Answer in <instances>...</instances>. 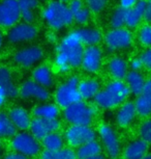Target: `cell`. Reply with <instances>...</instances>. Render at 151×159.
<instances>
[{"label": "cell", "instance_id": "obj_12", "mask_svg": "<svg viewBox=\"0 0 151 159\" xmlns=\"http://www.w3.org/2000/svg\"><path fill=\"white\" fill-rule=\"evenodd\" d=\"M21 19L18 0L0 1V27L11 28Z\"/></svg>", "mask_w": 151, "mask_h": 159}, {"label": "cell", "instance_id": "obj_15", "mask_svg": "<svg viewBox=\"0 0 151 159\" xmlns=\"http://www.w3.org/2000/svg\"><path fill=\"white\" fill-rule=\"evenodd\" d=\"M103 52L99 47L89 46L84 48L81 67L89 74H96L102 68Z\"/></svg>", "mask_w": 151, "mask_h": 159}, {"label": "cell", "instance_id": "obj_42", "mask_svg": "<svg viewBox=\"0 0 151 159\" xmlns=\"http://www.w3.org/2000/svg\"><path fill=\"white\" fill-rule=\"evenodd\" d=\"M139 0H120L119 1V7L123 10H129V8L134 7L138 3Z\"/></svg>", "mask_w": 151, "mask_h": 159}, {"label": "cell", "instance_id": "obj_30", "mask_svg": "<svg viewBox=\"0 0 151 159\" xmlns=\"http://www.w3.org/2000/svg\"><path fill=\"white\" fill-rule=\"evenodd\" d=\"M134 104L137 116L143 119H148L151 112V95L141 94L137 96Z\"/></svg>", "mask_w": 151, "mask_h": 159}, {"label": "cell", "instance_id": "obj_38", "mask_svg": "<svg viewBox=\"0 0 151 159\" xmlns=\"http://www.w3.org/2000/svg\"><path fill=\"white\" fill-rule=\"evenodd\" d=\"M90 11L88 10L87 7H83L81 8L79 11H77V13L73 16V21H76L77 23L80 24V25H85L86 23L89 21V18H90Z\"/></svg>", "mask_w": 151, "mask_h": 159}, {"label": "cell", "instance_id": "obj_16", "mask_svg": "<svg viewBox=\"0 0 151 159\" xmlns=\"http://www.w3.org/2000/svg\"><path fill=\"white\" fill-rule=\"evenodd\" d=\"M137 116L134 102L125 101L117 108V111L115 113V121L119 127L127 128L135 122Z\"/></svg>", "mask_w": 151, "mask_h": 159}, {"label": "cell", "instance_id": "obj_23", "mask_svg": "<svg viewBox=\"0 0 151 159\" xmlns=\"http://www.w3.org/2000/svg\"><path fill=\"white\" fill-rule=\"evenodd\" d=\"M128 69V62L121 56H113L108 62L109 74L114 80H124Z\"/></svg>", "mask_w": 151, "mask_h": 159}, {"label": "cell", "instance_id": "obj_13", "mask_svg": "<svg viewBox=\"0 0 151 159\" xmlns=\"http://www.w3.org/2000/svg\"><path fill=\"white\" fill-rule=\"evenodd\" d=\"M38 30L29 23H18L10 28L7 34V41L10 44H22L33 41L37 37Z\"/></svg>", "mask_w": 151, "mask_h": 159}, {"label": "cell", "instance_id": "obj_2", "mask_svg": "<svg viewBox=\"0 0 151 159\" xmlns=\"http://www.w3.org/2000/svg\"><path fill=\"white\" fill-rule=\"evenodd\" d=\"M97 113L96 106L80 100L63 108L62 116L69 125L91 126Z\"/></svg>", "mask_w": 151, "mask_h": 159}, {"label": "cell", "instance_id": "obj_6", "mask_svg": "<svg viewBox=\"0 0 151 159\" xmlns=\"http://www.w3.org/2000/svg\"><path fill=\"white\" fill-rule=\"evenodd\" d=\"M96 134L97 137H99L102 148L106 151L107 155L111 159H116L119 157L122 146H121L120 137L116 130L110 124L103 123L97 128Z\"/></svg>", "mask_w": 151, "mask_h": 159}, {"label": "cell", "instance_id": "obj_39", "mask_svg": "<svg viewBox=\"0 0 151 159\" xmlns=\"http://www.w3.org/2000/svg\"><path fill=\"white\" fill-rule=\"evenodd\" d=\"M139 58H140L142 65H143V68L147 69V70H150V68H151V50H150V48H146V49L140 54Z\"/></svg>", "mask_w": 151, "mask_h": 159}, {"label": "cell", "instance_id": "obj_19", "mask_svg": "<svg viewBox=\"0 0 151 159\" xmlns=\"http://www.w3.org/2000/svg\"><path fill=\"white\" fill-rule=\"evenodd\" d=\"M32 78L34 82H36L37 84L47 89H51L55 84V78L54 74L51 70V68L47 65H40L36 66L31 74Z\"/></svg>", "mask_w": 151, "mask_h": 159}, {"label": "cell", "instance_id": "obj_20", "mask_svg": "<svg viewBox=\"0 0 151 159\" xmlns=\"http://www.w3.org/2000/svg\"><path fill=\"white\" fill-rule=\"evenodd\" d=\"M102 88L99 80L95 78H84L80 79L78 84V91L81 97V100L87 102L93 100Z\"/></svg>", "mask_w": 151, "mask_h": 159}, {"label": "cell", "instance_id": "obj_14", "mask_svg": "<svg viewBox=\"0 0 151 159\" xmlns=\"http://www.w3.org/2000/svg\"><path fill=\"white\" fill-rule=\"evenodd\" d=\"M60 128H61V122L59 121V119L44 120V119L33 118L31 120L29 131H30L31 135H33L35 139L40 142L49 133L58 132L60 130Z\"/></svg>", "mask_w": 151, "mask_h": 159}, {"label": "cell", "instance_id": "obj_31", "mask_svg": "<svg viewBox=\"0 0 151 159\" xmlns=\"http://www.w3.org/2000/svg\"><path fill=\"white\" fill-rule=\"evenodd\" d=\"M16 133L17 130L10 122L7 113L0 111V139H11Z\"/></svg>", "mask_w": 151, "mask_h": 159}, {"label": "cell", "instance_id": "obj_32", "mask_svg": "<svg viewBox=\"0 0 151 159\" xmlns=\"http://www.w3.org/2000/svg\"><path fill=\"white\" fill-rule=\"evenodd\" d=\"M125 13L126 10H123L121 7H117L116 10L113 11L111 16V26L112 28H122L124 26V22H125Z\"/></svg>", "mask_w": 151, "mask_h": 159}, {"label": "cell", "instance_id": "obj_18", "mask_svg": "<svg viewBox=\"0 0 151 159\" xmlns=\"http://www.w3.org/2000/svg\"><path fill=\"white\" fill-rule=\"evenodd\" d=\"M10 122L13 123L16 130L20 131H27L29 130L31 123V115L27 109L22 106H15L10 109L7 113Z\"/></svg>", "mask_w": 151, "mask_h": 159}, {"label": "cell", "instance_id": "obj_5", "mask_svg": "<svg viewBox=\"0 0 151 159\" xmlns=\"http://www.w3.org/2000/svg\"><path fill=\"white\" fill-rule=\"evenodd\" d=\"M79 81L80 78L76 75H73L56 88L54 93V99L55 104L59 108L63 109L81 100L78 91Z\"/></svg>", "mask_w": 151, "mask_h": 159}, {"label": "cell", "instance_id": "obj_17", "mask_svg": "<svg viewBox=\"0 0 151 159\" xmlns=\"http://www.w3.org/2000/svg\"><path fill=\"white\" fill-rule=\"evenodd\" d=\"M149 151V143L143 139H137L129 142L121 150V156L123 159H142Z\"/></svg>", "mask_w": 151, "mask_h": 159}, {"label": "cell", "instance_id": "obj_29", "mask_svg": "<svg viewBox=\"0 0 151 159\" xmlns=\"http://www.w3.org/2000/svg\"><path fill=\"white\" fill-rule=\"evenodd\" d=\"M21 19L24 23L31 24L35 19L34 10L38 7V0H18Z\"/></svg>", "mask_w": 151, "mask_h": 159}, {"label": "cell", "instance_id": "obj_34", "mask_svg": "<svg viewBox=\"0 0 151 159\" xmlns=\"http://www.w3.org/2000/svg\"><path fill=\"white\" fill-rule=\"evenodd\" d=\"M54 64H55V67L56 69L58 70V72L60 73H67L70 69V66L69 64V61L67 58L64 56L62 53L60 52H56V55H55V59H54Z\"/></svg>", "mask_w": 151, "mask_h": 159}, {"label": "cell", "instance_id": "obj_28", "mask_svg": "<svg viewBox=\"0 0 151 159\" xmlns=\"http://www.w3.org/2000/svg\"><path fill=\"white\" fill-rule=\"evenodd\" d=\"M64 137L59 132H52L46 135L43 139L40 140L41 148L48 151L56 152L59 151L60 149L64 148Z\"/></svg>", "mask_w": 151, "mask_h": 159}, {"label": "cell", "instance_id": "obj_26", "mask_svg": "<svg viewBox=\"0 0 151 159\" xmlns=\"http://www.w3.org/2000/svg\"><path fill=\"white\" fill-rule=\"evenodd\" d=\"M78 34L80 41L83 46L89 47V46H96L102 40V34L95 28L92 27H83L76 29Z\"/></svg>", "mask_w": 151, "mask_h": 159}, {"label": "cell", "instance_id": "obj_46", "mask_svg": "<svg viewBox=\"0 0 151 159\" xmlns=\"http://www.w3.org/2000/svg\"><path fill=\"white\" fill-rule=\"evenodd\" d=\"M88 159H106V157H105V155L102 153V154L96 155V156H94V157H91V158H88Z\"/></svg>", "mask_w": 151, "mask_h": 159}, {"label": "cell", "instance_id": "obj_4", "mask_svg": "<svg viewBox=\"0 0 151 159\" xmlns=\"http://www.w3.org/2000/svg\"><path fill=\"white\" fill-rule=\"evenodd\" d=\"M56 52L62 53L69 61L70 68L81 67L82 56L84 52V46L82 45L76 30L69 32L61 40Z\"/></svg>", "mask_w": 151, "mask_h": 159}, {"label": "cell", "instance_id": "obj_41", "mask_svg": "<svg viewBox=\"0 0 151 159\" xmlns=\"http://www.w3.org/2000/svg\"><path fill=\"white\" fill-rule=\"evenodd\" d=\"M128 68H131V71L141 72V70L143 69V65H142L140 58L136 57V58H132L131 62L128 64Z\"/></svg>", "mask_w": 151, "mask_h": 159}, {"label": "cell", "instance_id": "obj_22", "mask_svg": "<svg viewBox=\"0 0 151 159\" xmlns=\"http://www.w3.org/2000/svg\"><path fill=\"white\" fill-rule=\"evenodd\" d=\"M60 108L55 103L44 102L37 104L32 110V115L34 118L44 120H56L60 116Z\"/></svg>", "mask_w": 151, "mask_h": 159}, {"label": "cell", "instance_id": "obj_45", "mask_svg": "<svg viewBox=\"0 0 151 159\" xmlns=\"http://www.w3.org/2000/svg\"><path fill=\"white\" fill-rule=\"evenodd\" d=\"M7 95L6 93H5V91L2 88H0V108H1L2 106L5 104V102H6L7 100Z\"/></svg>", "mask_w": 151, "mask_h": 159}, {"label": "cell", "instance_id": "obj_9", "mask_svg": "<svg viewBox=\"0 0 151 159\" xmlns=\"http://www.w3.org/2000/svg\"><path fill=\"white\" fill-rule=\"evenodd\" d=\"M105 43L110 51L126 50L132 47L134 37L128 28H112L107 32Z\"/></svg>", "mask_w": 151, "mask_h": 159}, {"label": "cell", "instance_id": "obj_35", "mask_svg": "<svg viewBox=\"0 0 151 159\" xmlns=\"http://www.w3.org/2000/svg\"><path fill=\"white\" fill-rule=\"evenodd\" d=\"M139 139L149 143L151 140V122L149 119L144 120L139 127Z\"/></svg>", "mask_w": 151, "mask_h": 159}, {"label": "cell", "instance_id": "obj_37", "mask_svg": "<svg viewBox=\"0 0 151 159\" xmlns=\"http://www.w3.org/2000/svg\"><path fill=\"white\" fill-rule=\"evenodd\" d=\"M86 7L89 10L90 13L99 14L103 11L107 7L108 0H85Z\"/></svg>", "mask_w": 151, "mask_h": 159}, {"label": "cell", "instance_id": "obj_25", "mask_svg": "<svg viewBox=\"0 0 151 159\" xmlns=\"http://www.w3.org/2000/svg\"><path fill=\"white\" fill-rule=\"evenodd\" d=\"M124 80H125L124 82H125V84L128 88L131 95H134L136 97L142 93L145 81H146L144 75L141 72H135V71H128V73L126 74Z\"/></svg>", "mask_w": 151, "mask_h": 159}, {"label": "cell", "instance_id": "obj_27", "mask_svg": "<svg viewBox=\"0 0 151 159\" xmlns=\"http://www.w3.org/2000/svg\"><path fill=\"white\" fill-rule=\"evenodd\" d=\"M103 153V148L97 139L91 140L77 148V159H88Z\"/></svg>", "mask_w": 151, "mask_h": 159}, {"label": "cell", "instance_id": "obj_3", "mask_svg": "<svg viewBox=\"0 0 151 159\" xmlns=\"http://www.w3.org/2000/svg\"><path fill=\"white\" fill-rule=\"evenodd\" d=\"M43 18L54 30H61L73 22L69 7L58 0H53L44 8Z\"/></svg>", "mask_w": 151, "mask_h": 159}, {"label": "cell", "instance_id": "obj_8", "mask_svg": "<svg viewBox=\"0 0 151 159\" xmlns=\"http://www.w3.org/2000/svg\"><path fill=\"white\" fill-rule=\"evenodd\" d=\"M64 142L70 148H79L84 143L97 139L96 130L91 126L69 125L63 134Z\"/></svg>", "mask_w": 151, "mask_h": 159}, {"label": "cell", "instance_id": "obj_47", "mask_svg": "<svg viewBox=\"0 0 151 159\" xmlns=\"http://www.w3.org/2000/svg\"><path fill=\"white\" fill-rule=\"evenodd\" d=\"M2 44H3V37H2L1 32H0V49H1V47H2Z\"/></svg>", "mask_w": 151, "mask_h": 159}, {"label": "cell", "instance_id": "obj_36", "mask_svg": "<svg viewBox=\"0 0 151 159\" xmlns=\"http://www.w3.org/2000/svg\"><path fill=\"white\" fill-rule=\"evenodd\" d=\"M52 159H77L76 151L70 147H64L52 153Z\"/></svg>", "mask_w": 151, "mask_h": 159}, {"label": "cell", "instance_id": "obj_21", "mask_svg": "<svg viewBox=\"0 0 151 159\" xmlns=\"http://www.w3.org/2000/svg\"><path fill=\"white\" fill-rule=\"evenodd\" d=\"M148 0H139L138 3L134 7L126 10L125 13V22L124 25H126L128 28H136L141 21L143 20V14L146 8Z\"/></svg>", "mask_w": 151, "mask_h": 159}, {"label": "cell", "instance_id": "obj_43", "mask_svg": "<svg viewBox=\"0 0 151 159\" xmlns=\"http://www.w3.org/2000/svg\"><path fill=\"white\" fill-rule=\"evenodd\" d=\"M150 19H151V4H150V1L148 0L146 8H145L144 14H143V20L145 21L146 24H149Z\"/></svg>", "mask_w": 151, "mask_h": 159}, {"label": "cell", "instance_id": "obj_1", "mask_svg": "<svg viewBox=\"0 0 151 159\" xmlns=\"http://www.w3.org/2000/svg\"><path fill=\"white\" fill-rule=\"evenodd\" d=\"M129 96H131V93L125 82L123 80L113 79L97 93L93 101L96 107L110 110L118 108L121 104L127 101Z\"/></svg>", "mask_w": 151, "mask_h": 159}, {"label": "cell", "instance_id": "obj_48", "mask_svg": "<svg viewBox=\"0 0 151 159\" xmlns=\"http://www.w3.org/2000/svg\"><path fill=\"white\" fill-rule=\"evenodd\" d=\"M2 155H3V149H2V145L0 143V159L2 158Z\"/></svg>", "mask_w": 151, "mask_h": 159}, {"label": "cell", "instance_id": "obj_50", "mask_svg": "<svg viewBox=\"0 0 151 159\" xmlns=\"http://www.w3.org/2000/svg\"><path fill=\"white\" fill-rule=\"evenodd\" d=\"M58 1L63 2V3H65V2H67V1H70V0H58Z\"/></svg>", "mask_w": 151, "mask_h": 159}, {"label": "cell", "instance_id": "obj_7", "mask_svg": "<svg viewBox=\"0 0 151 159\" xmlns=\"http://www.w3.org/2000/svg\"><path fill=\"white\" fill-rule=\"evenodd\" d=\"M10 147L14 152L22 154L28 158L38 156L41 151L40 142L27 131L17 132L10 139Z\"/></svg>", "mask_w": 151, "mask_h": 159}, {"label": "cell", "instance_id": "obj_11", "mask_svg": "<svg viewBox=\"0 0 151 159\" xmlns=\"http://www.w3.org/2000/svg\"><path fill=\"white\" fill-rule=\"evenodd\" d=\"M44 58V51L40 47L32 45L18 50L14 54L15 64L25 69L34 67Z\"/></svg>", "mask_w": 151, "mask_h": 159}, {"label": "cell", "instance_id": "obj_44", "mask_svg": "<svg viewBox=\"0 0 151 159\" xmlns=\"http://www.w3.org/2000/svg\"><path fill=\"white\" fill-rule=\"evenodd\" d=\"M1 159H29V158L26 157V156H24V155L19 154V153L13 151L10 153H7L6 155H4Z\"/></svg>", "mask_w": 151, "mask_h": 159}, {"label": "cell", "instance_id": "obj_24", "mask_svg": "<svg viewBox=\"0 0 151 159\" xmlns=\"http://www.w3.org/2000/svg\"><path fill=\"white\" fill-rule=\"evenodd\" d=\"M0 88L4 89L8 98H17L19 96V88L15 82L10 70L6 67H0Z\"/></svg>", "mask_w": 151, "mask_h": 159}, {"label": "cell", "instance_id": "obj_33", "mask_svg": "<svg viewBox=\"0 0 151 159\" xmlns=\"http://www.w3.org/2000/svg\"><path fill=\"white\" fill-rule=\"evenodd\" d=\"M138 41L142 46L149 48L151 44V27L149 24H144L138 34Z\"/></svg>", "mask_w": 151, "mask_h": 159}, {"label": "cell", "instance_id": "obj_49", "mask_svg": "<svg viewBox=\"0 0 151 159\" xmlns=\"http://www.w3.org/2000/svg\"><path fill=\"white\" fill-rule=\"evenodd\" d=\"M142 159H151V156H150L149 153H148V154H147L146 156H144V157L142 158Z\"/></svg>", "mask_w": 151, "mask_h": 159}, {"label": "cell", "instance_id": "obj_40", "mask_svg": "<svg viewBox=\"0 0 151 159\" xmlns=\"http://www.w3.org/2000/svg\"><path fill=\"white\" fill-rule=\"evenodd\" d=\"M69 7V10L72 14V16H73L77 11H79L81 8H83L85 7L84 3H83L82 0H70L69 1V4L67 5Z\"/></svg>", "mask_w": 151, "mask_h": 159}, {"label": "cell", "instance_id": "obj_10", "mask_svg": "<svg viewBox=\"0 0 151 159\" xmlns=\"http://www.w3.org/2000/svg\"><path fill=\"white\" fill-rule=\"evenodd\" d=\"M19 96L23 100H34L38 103L48 102L50 99V92L32 79H26L21 83L19 88Z\"/></svg>", "mask_w": 151, "mask_h": 159}]
</instances>
